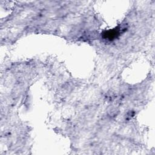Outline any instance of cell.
I'll return each instance as SVG.
<instances>
[{"instance_id": "obj_1", "label": "cell", "mask_w": 155, "mask_h": 155, "mask_svg": "<svg viewBox=\"0 0 155 155\" xmlns=\"http://www.w3.org/2000/svg\"><path fill=\"white\" fill-rule=\"evenodd\" d=\"M119 35V29L116 28L113 30L106 31L104 33V37L105 38H107L109 40H113L114 38H117Z\"/></svg>"}]
</instances>
